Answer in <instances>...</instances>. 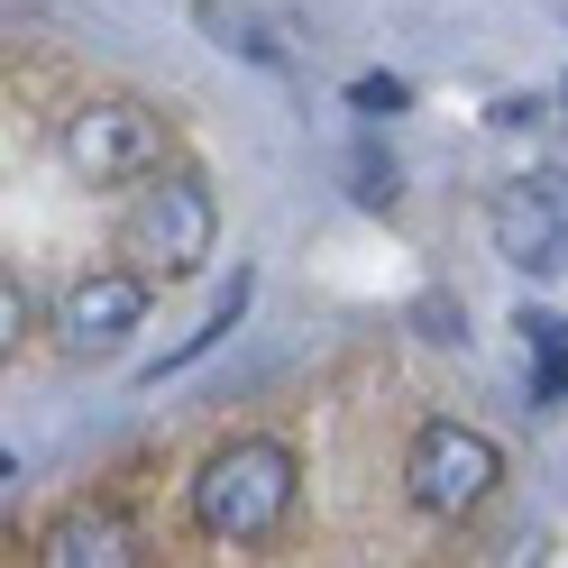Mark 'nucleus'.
Here are the masks:
<instances>
[{
    "label": "nucleus",
    "instance_id": "nucleus-1",
    "mask_svg": "<svg viewBox=\"0 0 568 568\" xmlns=\"http://www.w3.org/2000/svg\"><path fill=\"white\" fill-rule=\"evenodd\" d=\"M294 514V458L275 440H230L211 468L193 477V523L211 541H257Z\"/></svg>",
    "mask_w": 568,
    "mask_h": 568
},
{
    "label": "nucleus",
    "instance_id": "nucleus-2",
    "mask_svg": "<svg viewBox=\"0 0 568 568\" xmlns=\"http://www.w3.org/2000/svg\"><path fill=\"white\" fill-rule=\"evenodd\" d=\"M211 230H221L211 193L193 184V174H165V184H148L120 211V257L138 275H193L211 257Z\"/></svg>",
    "mask_w": 568,
    "mask_h": 568
},
{
    "label": "nucleus",
    "instance_id": "nucleus-3",
    "mask_svg": "<svg viewBox=\"0 0 568 568\" xmlns=\"http://www.w3.org/2000/svg\"><path fill=\"white\" fill-rule=\"evenodd\" d=\"M495 477H505V458H495V440L486 432H468V422H422V440H413V458H404V486H413V505L422 514H477L486 495H495Z\"/></svg>",
    "mask_w": 568,
    "mask_h": 568
},
{
    "label": "nucleus",
    "instance_id": "nucleus-4",
    "mask_svg": "<svg viewBox=\"0 0 568 568\" xmlns=\"http://www.w3.org/2000/svg\"><path fill=\"white\" fill-rule=\"evenodd\" d=\"M486 230H495V257H505V266H523V275H568V174H559V165L514 174V184L495 193Z\"/></svg>",
    "mask_w": 568,
    "mask_h": 568
},
{
    "label": "nucleus",
    "instance_id": "nucleus-5",
    "mask_svg": "<svg viewBox=\"0 0 568 568\" xmlns=\"http://www.w3.org/2000/svg\"><path fill=\"white\" fill-rule=\"evenodd\" d=\"M55 148H64V165H74L83 184H148L165 165V138H156V120L138 111V101H83Z\"/></svg>",
    "mask_w": 568,
    "mask_h": 568
},
{
    "label": "nucleus",
    "instance_id": "nucleus-6",
    "mask_svg": "<svg viewBox=\"0 0 568 568\" xmlns=\"http://www.w3.org/2000/svg\"><path fill=\"white\" fill-rule=\"evenodd\" d=\"M138 312H148V275L138 266H101V275H83L74 294H64L55 339L74 348V358H111V348L138 331Z\"/></svg>",
    "mask_w": 568,
    "mask_h": 568
},
{
    "label": "nucleus",
    "instance_id": "nucleus-7",
    "mask_svg": "<svg viewBox=\"0 0 568 568\" xmlns=\"http://www.w3.org/2000/svg\"><path fill=\"white\" fill-rule=\"evenodd\" d=\"M38 559H47V568H129V559H138V531H129L120 505H74V514L38 541Z\"/></svg>",
    "mask_w": 568,
    "mask_h": 568
},
{
    "label": "nucleus",
    "instance_id": "nucleus-8",
    "mask_svg": "<svg viewBox=\"0 0 568 568\" xmlns=\"http://www.w3.org/2000/svg\"><path fill=\"white\" fill-rule=\"evenodd\" d=\"M523 358H531V404H568V322L541 303H523Z\"/></svg>",
    "mask_w": 568,
    "mask_h": 568
},
{
    "label": "nucleus",
    "instance_id": "nucleus-9",
    "mask_svg": "<svg viewBox=\"0 0 568 568\" xmlns=\"http://www.w3.org/2000/svg\"><path fill=\"white\" fill-rule=\"evenodd\" d=\"M247 303H257V275H247V266H239V275L221 284V303H211V312H202V331H193L184 348H165V358L148 367V385H165L174 367H193V358H202V348H221V339H230V331L247 322Z\"/></svg>",
    "mask_w": 568,
    "mask_h": 568
},
{
    "label": "nucleus",
    "instance_id": "nucleus-10",
    "mask_svg": "<svg viewBox=\"0 0 568 568\" xmlns=\"http://www.w3.org/2000/svg\"><path fill=\"white\" fill-rule=\"evenodd\" d=\"M193 19H202V28H211V38H221L230 55H247V64H266V74H284V64H294V55H284V47L266 38V19H247V10H230V0H202Z\"/></svg>",
    "mask_w": 568,
    "mask_h": 568
},
{
    "label": "nucleus",
    "instance_id": "nucleus-11",
    "mask_svg": "<svg viewBox=\"0 0 568 568\" xmlns=\"http://www.w3.org/2000/svg\"><path fill=\"white\" fill-rule=\"evenodd\" d=\"M348 111H367V120L404 111V83H395V74H367V83H348Z\"/></svg>",
    "mask_w": 568,
    "mask_h": 568
},
{
    "label": "nucleus",
    "instance_id": "nucleus-12",
    "mask_svg": "<svg viewBox=\"0 0 568 568\" xmlns=\"http://www.w3.org/2000/svg\"><path fill=\"white\" fill-rule=\"evenodd\" d=\"M348 174H358L348 193H358L367 211H385V202H395V165H376V156H348Z\"/></svg>",
    "mask_w": 568,
    "mask_h": 568
}]
</instances>
